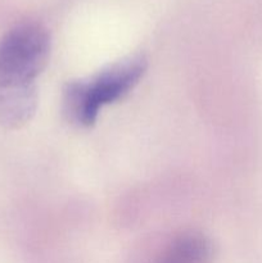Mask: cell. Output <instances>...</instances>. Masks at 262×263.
Returning a JSON list of instances; mask_svg holds the SVG:
<instances>
[{"mask_svg":"<svg viewBox=\"0 0 262 263\" xmlns=\"http://www.w3.org/2000/svg\"><path fill=\"white\" fill-rule=\"evenodd\" d=\"M212 256V247L207 238L188 234L177 238L164 253L161 263H207Z\"/></svg>","mask_w":262,"mask_h":263,"instance_id":"cell-3","label":"cell"},{"mask_svg":"<svg viewBox=\"0 0 262 263\" xmlns=\"http://www.w3.org/2000/svg\"><path fill=\"white\" fill-rule=\"evenodd\" d=\"M148 62L144 55H131L107 67L91 79L76 80L63 89V113L77 127H90L103 105L122 99L144 76Z\"/></svg>","mask_w":262,"mask_h":263,"instance_id":"cell-1","label":"cell"},{"mask_svg":"<svg viewBox=\"0 0 262 263\" xmlns=\"http://www.w3.org/2000/svg\"><path fill=\"white\" fill-rule=\"evenodd\" d=\"M50 37L43 26L25 23L0 40V100L38 92L36 79L45 68Z\"/></svg>","mask_w":262,"mask_h":263,"instance_id":"cell-2","label":"cell"}]
</instances>
